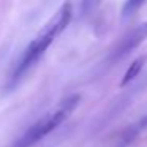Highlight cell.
I'll use <instances>...</instances> for the list:
<instances>
[{"mask_svg": "<svg viewBox=\"0 0 147 147\" xmlns=\"http://www.w3.org/2000/svg\"><path fill=\"white\" fill-rule=\"evenodd\" d=\"M71 19H73V5L70 2H65L59 11L52 16V19L40 30V33L29 43L26 49H24L22 55L19 57L18 63L14 65L13 71H11L10 78L5 82V92H11L14 90L19 82L26 78V74L40 62V59L45 55V52L49 49V46L54 43V40L70 26Z\"/></svg>", "mask_w": 147, "mask_h": 147, "instance_id": "6da1fadb", "label": "cell"}, {"mask_svg": "<svg viewBox=\"0 0 147 147\" xmlns=\"http://www.w3.org/2000/svg\"><path fill=\"white\" fill-rule=\"evenodd\" d=\"M81 101L79 95H70L65 100H62L60 105L54 109L52 112L46 114L45 117L38 119L33 125H30L13 144L11 147H33L36 142L46 138L51 131H54L57 127H60L68 117L74 112Z\"/></svg>", "mask_w": 147, "mask_h": 147, "instance_id": "7a4b0ae2", "label": "cell"}, {"mask_svg": "<svg viewBox=\"0 0 147 147\" xmlns=\"http://www.w3.org/2000/svg\"><path fill=\"white\" fill-rule=\"evenodd\" d=\"M146 38H147V21L144 24H141L139 27H136L133 32L128 33L127 38L119 45L117 51H115V54H114L115 59L123 57V55H127L128 52H131L133 49H136Z\"/></svg>", "mask_w": 147, "mask_h": 147, "instance_id": "3957f363", "label": "cell"}, {"mask_svg": "<svg viewBox=\"0 0 147 147\" xmlns=\"http://www.w3.org/2000/svg\"><path fill=\"white\" fill-rule=\"evenodd\" d=\"M146 62H147V55H141V57L134 59V60L131 62V65L128 67V70L125 71L123 78H122V81H120V86L125 87L127 84H130L131 81L136 79L138 74L142 71V68H144V65H146Z\"/></svg>", "mask_w": 147, "mask_h": 147, "instance_id": "277c9868", "label": "cell"}, {"mask_svg": "<svg viewBox=\"0 0 147 147\" xmlns=\"http://www.w3.org/2000/svg\"><path fill=\"white\" fill-rule=\"evenodd\" d=\"M146 0H125L123 7H122V18H130L131 14H134L141 7L144 5Z\"/></svg>", "mask_w": 147, "mask_h": 147, "instance_id": "5b68a950", "label": "cell"}, {"mask_svg": "<svg viewBox=\"0 0 147 147\" xmlns=\"http://www.w3.org/2000/svg\"><path fill=\"white\" fill-rule=\"evenodd\" d=\"M96 3V0H84V10H89L90 7Z\"/></svg>", "mask_w": 147, "mask_h": 147, "instance_id": "8992f818", "label": "cell"}, {"mask_svg": "<svg viewBox=\"0 0 147 147\" xmlns=\"http://www.w3.org/2000/svg\"><path fill=\"white\" fill-rule=\"evenodd\" d=\"M144 87H147V76H146V79H144Z\"/></svg>", "mask_w": 147, "mask_h": 147, "instance_id": "52a82bcc", "label": "cell"}]
</instances>
